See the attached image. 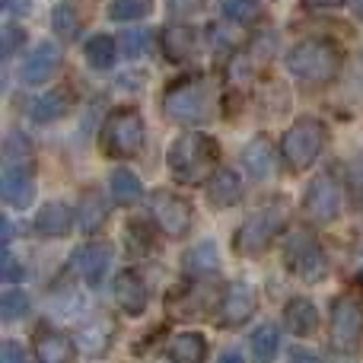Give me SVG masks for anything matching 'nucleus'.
<instances>
[{
	"label": "nucleus",
	"instance_id": "obj_1",
	"mask_svg": "<svg viewBox=\"0 0 363 363\" xmlns=\"http://www.w3.org/2000/svg\"><path fill=\"white\" fill-rule=\"evenodd\" d=\"M220 144L217 138L204 131H188L179 134L176 140L166 150V166H169V176L179 185H201L204 179H211L220 169Z\"/></svg>",
	"mask_w": 363,
	"mask_h": 363
},
{
	"label": "nucleus",
	"instance_id": "obj_2",
	"mask_svg": "<svg viewBox=\"0 0 363 363\" xmlns=\"http://www.w3.org/2000/svg\"><path fill=\"white\" fill-rule=\"evenodd\" d=\"M341 61H345L341 48L335 42H328V38H303L284 57L290 74L303 83H313V86L332 83L341 70Z\"/></svg>",
	"mask_w": 363,
	"mask_h": 363
},
{
	"label": "nucleus",
	"instance_id": "obj_3",
	"mask_svg": "<svg viewBox=\"0 0 363 363\" xmlns=\"http://www.w3.org/2000/svg\"><path fill=\"white\" fill-rule=\"evenodd\" d=\"M213 86L207 77H182L163 93V112L179 125H204L213 115Z\"/></svg>",
	"mask_w": 363,
	"mask_h": 363
},
{
	"label": "nucleus",
	"instance_id": "obj_4",
	"mask_svg": "<svg viewBox=\"0 0 363 363\" xmlns=\"http://www.w3.org/2000/svg\"><path fill=\"white\" fill-rule=\"evenodd\" d=\"M287 201H271V204L258 207L255 213H249V217L239 223L236 236H233V249H236V255L242 258H255L262 255V252H268L271 245H274V239L281 236V230L287 226Z\"/></svg>",
	"mask_w": 363,
	"mask_h": 363
},
{
	"label": "nucleus",
	"instance_id": "obj_5",
	"mask_svg": "<svg viewBox=\"0 0 363 363\" xmlns=\"http://www.w3.org/2000/svg\"><path fill=\"white\" fill-rule=\"evenodd\" d=\"M144 118L138 108H115L108 118L102 121L99 131V150L108 160H134L144 150Z\"/></svg>",
	"mask_w": 363,
	"mask_h": 363
},
{
	"label": "nucleus",
	"instance_id": "obj_6",
	"mask_svg": "<svg viewBox=\"0 0 363 363\" xmlns=\"http://www.w3.org/2000/svg\"><path fill=\"white\" fill-rule=\"evenodd\" d=\"M284 268L287 274H294L296 281L303 284H322L328 274V258L325 249L319 245V239L306 230H294L287 239H284Z\"/></svg>",
	"mask_w": 363,
	"mask_h": 363
},
{
	"label": "nucleus",
	"instance_id": "obj_7",
	"mask_svg": "<svg viewBox=\"0 0 363 363\" xmlns=\"http://www.w3.org/2000/svg\"><path fill=\"white\" fill-rule=\"evenodd\" d=\"M325 138H328V131H325V125H322L319 118H313V115L296 118L281 138L284 163H287L294 172L309 169V166L319 160V153L325 150Z\"/></svg>",
	"mask_w": 363,
	"mask_h": 363
},
{
	"label": "nucleus",
	"instance_id": "obj_8",
	"mask_svg": "<svg viewBox=\"0 0 363 363\" xmlns=\"http://www.w3.org/2000/svg\"><path fill=\"white\" fill-rule=\"evenodd\" d=\"M328 338L341 354H354L363 345V306L354 296H335L328 313Z\"/></svg>",
	"mask_w": 363,
	"mask_h": 363
},
{
	"label": "nucleus",
	"instance_id": "obj_9",
	"mask_svg": "<svg viewBox=\"0 0 363 363\" xmlns=\"http://www.w3.org/2000/svg\"><path fill=\"white\" fill-rule=\"evenodd\" d=\"M341 182L332 169L313 176V182L306 185V194H303V213H306L313 223H332L341 213Z\"/></svg>",
	"mask_w": 363,
	"mask_h": 363
},
{
	"label": "nucleus",
	"instance_id": "obj_10",
	"mask_svg": "<svg viewBox=\"0 0 363 363\" xmlns=\"http://www.w3.org/2000/svg\"><path fill=\"white\" fill-rule=\"evenodd\" d=\"M150 213L157 220V226L166 233L169 239H185L191 233V223H194V207L188 204V198H182L176 191H153L150 198Z\"/></svg>",
	"mask_w": 363,
	"mask_h": 363
},
{
	"label": "nucleus",
	"instance_id": "obj_11",
	"mask_svg": "<svg viewBox=\"0 0 363 363\" xmlns=\"http://www.w3.org/2000/svg\"><path fill=\"white\" fill-rule=\"evenodd\" d=\"M258 309V290L245 281H233L230 287H223L217 309H213V322L217 328H239L255 315Z\"/></svg>",
	"mask_w": 363,
	"mask_h": 363
},
{
	"label": "nucleus",
	"instance_id": "obj_12",
	"mask_svg": "<svg viewBox=\"0 0 363 363\" xmlns=\"http://www.w3.org/2000/svg\"><path fill=\"white\" fill-rule=\"evenodd\" d=\"M223 290H213L211 284L204 281H188L185 287H176L166 300V309L169 315H179V319H201V315L211 309V303H220Z\"/></svg>",
	"mask_w": 363,
	"mask_h": 363
},
{
	"label": "nucleus",
	"instance_id": "obj_13",
	"mask_svg": "<svg viewBox=\"0 0 363 363\" xmlns=\"http://www.w3.org/2000/svg\"><path fill=\"white\" fill-rule=\"evenodd\" d=\"M112 258H115V249L108 242H86L70 255V268L83 277L86 287H102L112 271Z\"/></svg>",
	"mask_w": 363,
	"mask_h": 363
},
{
	"label": "nucleus",
	"instance_id": "obj_14",
	"mask_svg": "<svg viewBox=\"0 0 363 363\" xmlns=\"http://www.w3.org/2000/svg\"><path fill=\"white\" fill-rule=\"evenodd\" d=\"M32 354H35L38 363H70L77 354V341L70 335H64L61 328H51L42 322L32 332Z\"/></svg>",
	"mask_w": 363,
	"mask_h": 363
},
{
	"label": "nucleus",
	"instance_id": "obj_15",
	"mask_svg": "<svg viewBox=\"0 0 363 363\" xmlns=\"http://www.w3.org/2000/svg\"><path fill=\"white\" fill-rule=\"evenodd\" d=\"M0 194L10 207L26 211V207L35 201V176H32V166L23 163H4V176H0Z\"/></svg>",
	"mask_w": 363,
	"mask_h": 363
},
{
	"label": "nucleus",
	"instance_id": "obj_16",
	"mask_svg": "<svg viewBox=\"0 0 363 363\" xmlns=\"http://www.w3.org/2000/svg\"><path fill=\"white\" fill-rule=\"evenodd\" d=\"M115 303H118V309L125 315H131V319H138V315L147 313L150 287H147V281L134 268H125L118 277H115Z\"/></svg>",
	"mask_w": 363,
	"mask_h": 363
},
{
	"label": "nucleus",
	"instance_id": "obj_17",
	"mask_svg": "<svg viewBox=\"0 0 363 363\" xmlns=\"http://www.w3.org/2000/svg\"><path fill=\"white\" fill-rule=\"evenodd\" d=\"M239 163H242V169L249 172L255 182H264L274 172V163H277V153H274V144H271L268 134H255V138L249 140V144L242 147V153H239Z\"/></svg>",
	"mask_w": 363,
	"mask_h": 363
},
{
	"label": "nucleus",
	"instance_id": "obj_18",
	"mask_svg": "<svg viewBox=\"0 0 363 363\" xmlns=\"http://www.w3.org/2000/svg\"><path fill=\"white\" fill-rule=\"evenodd\" d=\"M61 67V48L51 42H42L35 45V48L26 55L23 61V80L29 83V86H38V83H48L51 74Z\"/></svg>",
	"mask_w": 363,
	"mask_h": 363
},
{
	"label": "nucleus",
	"instance_id": "obj_19",
	"mask_svg": "<svg viewBox=\"0 0 363 363\" xmlns=\"http://www.w3.org/2000/svg\"><path fill=\"white\" fill-rule=\"evenodd\" d=\"M160 45H163V55L166 61L172 64H185L194 57V51H198L201 45V32L191 29V26L179 23V26H166L163 35H160Z\"/></svg>",
	"mask_w": 363,
	"mask_h": 363
},
{
	"label": "nucleus",
	"instance_id": "obj_20",
	"mask_svg": "<svg viewBox=\"0 0 363 363\" xmlns=\"http://www.w3.org/2000/svg\"><path fill=\"white\" fill-rule=\"evenodd\" d=\"M74 223H77V213L70 211V204H64V201H48V204H42V211L35 213V233L45 239L67 236V233L74 230Z\"/></svg>",
	"mask_w": 363,
	"mask_h": 363
},
{
	"label": "nucleus",
	"instance_id": "obj_21",
	"mask_svg": "<svg viewBox=\"0 0 363 363\" xmlns=\"http://www.w3.org/2000/svg\"><path fill=\"white\" fill-rule=\"evenodd\" d=\"M112 338H115V322L108 319L106 313H99L80 325V332H77V347L93 354V357H99V354H108Z\"/></svg>",
	"mask_w": 363,
	"mask_h": 363
},
{
	"label": "nucleus",
	"instance_id": "obj_22",
	"mask_svg": "<svg viewBox=\"0 0 363 363\" xmlns=\"http://www.w3.org/2000/svg\"><path fill=\"white\" fill-rule=\"evenodd\" d=\"M284 325L296 338H313L319 332V309H315V303L306 300V296H294L284 306Z\"/></svg>",
	"mask_w": 363,
	"mask_h": 363
},
{
	"label": "nucleus",
	"instance_id": "obj_23",
	"mask_svg": "<svg viewBox=\"0 0 363 363\" xmlns=\"http://www.w3.org/2000/svg\"><path fill=\"white\" fill-rule=\"evenodd\" d=\"M106 220H108V201L102 198L99 188H86L80 194V204H77V230L93 236V233H99L106 226Z\"/></svg>",
	"mask_w": 363,
	"mask_h": 363
},
{
	"label": "nucleus",
	"instance_id": "obj_24",
	"mask_svg": "<svg viewBox=\"0 0 363 363\" xmlns=\"http://www.w3.org/2000/svg\"><path fill=\"white\" fill-rule=\"evenodd\" d=\"M182 268H185L188 281H204V277L217 274L220 271V252H217V242L213 239H204V242L191 245L182 258Z\"/></svg>",
	"mask_w": 363,
	"mask_h": 363
},
{
	"label": "nucleus",
	"instance_id": "obj_25",
	"mask_svg": "<svg viewBox=\"0 0 363 363\" xmlns=\"http://www.w3.org/2000/svg\"><path fill=\"white\" fill-rule=\"evenodd\" d=\"M239 198H242V179H239V172L220 166V169L207 179V201H211L213 207H220V211H226V207L239 204Z\"/></svg>",
	"mask_w": 363,
	"mask_h": 363
},
{
	"label": "nucleus",
	"instance_id": "obj_26",
	"mask_svg": "<svg viewBox=\"0 0 363 363\" xmlns=\"http://www.w3.org/2000/svg\"><path fill=\"white\" fill-rule=\"evenodd\" d=\"M74 106V96H70L67 86H55L48 93H42L35 102H32V121L35 125H51V121H61L64 115Z\"/></svg>",
	"mask_w": 363,
	"mask_h": 363
},
{
	"label": "nucleus",
	"instance_id": "obj_27",
	"mask_svg": "<svg viewBox=\"0 0 363 363\" xmlns=\"http://www.w3.org/2000/svg\"><path fill=\"white\" fill-rule=\"evenodd\" d=\"M172 363H207V338L201 332H182L169 341Z\"/></svg>",
	"mask_w": 363,
	"mask_h": 363
},
{
	"label": "nucleus",
	"instance_id": "obj_28",
	"mask_svg": "<svg viewBox=\"0 0 363 363\" xmlns=\"http://www.w3.org/2000/svg\"><path fill=\"white\" fill-rule=\"evenodd\" d=\"M108 191H112L115 204H121V207L138 204V201L144 198V185H140L138 172H131L128 166H121V169L112 172V179H108Z\"/></svg>",
	"mask_w": 363,
	"mask_h": 363
},
{
	"label": "nucleus",
	"instance_id": "obj_29",
	"mask_svg": "<svg viewBox=\"0 0 363 363\" xmlns=\"http://www.w3.org/2000/svg\"><path fill=\"white\" fill-rule=\"evenodd\" d=\"M83 57H86V64L93 70H112L115 61H118V42H115L112 35H93L86 42V48H83Z\"/></svg>",
	"mask_w": 363,
	"mask_h": 363
},
{
	"label": "nucleus",
	"instance_id": "obj_30",
	"mask_svg": "<svg viewBox=\"0 0 363 363\" xmlns=\"http://www.w3.org/2000/svg\"><path fill=\"white\" fill-rule=\"evenodd\" d=\"M125 245L131 255H153V252L160 249L153 223H147V220H140V217L131 220V223L125 226Z\"/></svg>",
	"mask_w": 363,
	"mask_h": 363
},
{
	"label": "nucleus",
	"instance_id": "obj_31",
	"mask_svg": "<svg viewBox=\"0 0 363 363\" xmlns=\"http://www.w3.org/2000/svg\"><path fill=\"white\" fill-rule=\"evenodd\" d=\"M252 357L255 363H271L277 357V351H281V332H277V325H258L255 335H252Z\"/></svg>",
	"mask_w": 363,
	"mask_h": 363
},
{
	"label": "nucleus",
	"instance_id": "obj_32",
	"mask_svg": "<svg viewBox=\"0 0 363 363\" xmlns=\"http://www.w3.org/2000/svg\"><path fill=\"white\" fill-rule=\"evenodd\" d=\"M80 26H83V19L77 16V6L61 0V4L51 10V29H55V35L61 38V42H74V38L80 35Z\"/></svg>",
	"mask_w": 363,
	"mask_h": 363
},
{
	"label": "nucleus",
	"instance_id": "obj_33",
	"mask_svg": "<svg viewBox=\"0 0 363 363\" xmlns=\"http://www.w3.org/2000/svg\"><path fill=\"white\" fill-rule=\"evenodd\" d=\"M220 10H223V16L236 26H252L262 19V4H258V0H223Z\"/></svg>",
	"mask_w": 363,
	"mask_h": 363
},
{
	"label": "nucleus",
	"instance_id": "obj_34",
	"mask_svg": "<svg viewBox=\"0 0 363 363\" xmlns=\"http://www.w3.org/2000/svg\"><path fill=\"white\" fill-rule=\"evenodd\" d=\"M153 13V0H112L108 4V19L115 23H134Z\"/></svg>",
	"mask_w": 363,
	"mask_h": 363
},
{
	"label": "nucleus",
	"instance_id": "obj_35",
	"mask_svg": "<svg viewBox=\"0 0 363 363\" xmlns=\"http://www.w3.org/2000/svg\"><path fill=\"white\" fill-rule=\"evenodd\" d=\"M4 163L32 166V140L23 131H10L4 140Z\"/></svg>",
	"mask_w": 363,
	"mask_h": 363
},
{
	"label": "nucleus",
	"instance_id": "obj_36",
	"mask_svg": "<svg viewBox=\"0 0 363 363\" xmlns=\"http://www.w3.org/2000/svg\"><path fill=\"white\" fill-rule=\"evenodd\" d=\"M26 313H29V296H26L23 290H6V294L0 296V319H4L6 325L26 319Z\"/></svg>",
	"mask_w": 363,
	"mask_h": 363
},
{
	"label": "nucleus",
	"instance_id": "obj_37",
	"mask_svg": "<svg viewBox=\"0 0 363 363\" xmlns=\"http://www.w3.org/2000/svg\"><path fill=\"white\" fill-rule=\"evenodd\" d=\"M150 35H153V32H147V29H128V32H121V38H118L121 55H125L128 61H138V57L144 55L147 48H150Z\"/></svg>",
	"mask_w": 363,
	"mask_h": 363
},
{
	"label": "nucleus",
	"instance_id": "obj_38",
	"mask_svg": "<svg viewBox=\"0 0 363 363\" xmlns=\"http://www.w3.org/2000/svg\"><path fill=\"white\" fill-rule=\"evenodd\" d=\"M345 182H347V194H351V204L363 213V157H357V160H351V163H347Z\"/></svg>",
	"mask_w": 363,
	"mask_h": 363
},
{
	"label": "nucleus",
	"instance_id": "obj_39",
	"mask_svg": "<svg viewBox=\"0 0 363 363\" xmlns=\"http://www.w3.org/2000/svg\"><path fill=\"white\" fill-rule=\"evenodd\" d=\"M0 38H4V57L10 61V57L16 55L19 45L26 42V29H19V26L10 23V26H4V35H0Z\"/></svg>",
	"mask_w": 363,
	"mask_h": 363
},
{
	"label": "nucleus",
	"instance_id": "obj_40",
	"mask_svg": "<svg viewBox=\"0 0 363 363\" xmlns=\"http://www.w3.org/2000/svg\"><path fill=\"white\" fill-rule=\"evenodd\" d=\"M0 277H4V281H10V284H16V281H23V277H26V268L10 255V249H4V271H0Z\"/></svg>",
	"mask_w": 363,
	"mask_h": 363
},
{
	"label": "nucleus",
	"instance_id": "obj_41",
	"mask_svg": "<svg viewBox=\"0 0 363 363\" xmlns=\"http://www.w3.org/2000/svg\"><path fill=\"white\" fill-rule=\"evenodd\" d=\"M207 0H169V10L179 13V16H191V13L204 10Z\"/></svg>",
	"mask_w": 363,
	"mask_h": 363
},
{
	"label": "nucleus",
	"instance_id": "obj_42",
	"mask_svg": "<svg viewBox=\"0 0 363 363\" xmlns=\"http://www.w3.org/2000/svg\"><path fill=\"white\" fill-rule=\"evenodd\" d=\"M0 363H26V351L16 341H4V351H0Z\"/></svg>",
	"mask_w": 363,
	"mask_h": 363
},
{
	"label": "nucleus",
	"instance_id": "obj_43",
	"mask_svg": "<svg viewBox=\"0 0 363 363\" xmlns=\"http://www.w3.org/2000/svg\"><path fill=\"white\" fill-rule=\"evenodd\" d=\"M290 363H322V357L306 351V347H294V351H290Z\"/></svg>",
	"mask_w": 363,
	"mask_h": 363
},
{
	"label": "nucleus",
	"instance_id": "obj_44",
	"mask_svg": "<svg viewBox=\"0 0 363 363\" xmlns=\"http://www.w3.org/2000/svg\"><path fill=\"white\" fill-rule=\"evenodd\" d=\"M32 6V0H6V13H13V16H26Z\"/></svg>",
	"mask_w": 363,
	"mask_h": 363
},
{
	"label": "nucleus",
	"instance_id": "obj_45",
	"mask_svg": "<svg viewBox=\"0 0 363 363\" xmlns=\"http://www.w3.org/2000/svg\"><path fill=\"white\" fill-rule=\"evenodd\" d=\"M217 363H245V357H242L239 351H223V354H220V360H217Z\"/></svg>",
	"mask_w": 363,
	"mask_h": 363
},
{
	"label": "nucleus",
	"instance_id": "obj_46",
	"mask_svg": "<svg viewBox=\"0 0 363 363\" xmlns=\"http://www.w3.org/2000/svg\"><path fill=\"white\" fill-rule=\"evenodd\" d=\"M341 0H303V6H315V10H325V6H338Z\"/></svg>",
	"mask_w": 363,
	"mask_h": 363
},
{
	"label": "nucleus",
	"instance_id": "obj_47",
	"mask_svg": "<svg viewBox=\"0 0 363 363\" xmlns=\"http://www.w3.org/2000/svg\"><path fill=\"white\" fill-rule=\"evenodd\" d=\"M351 10L357 19H363V0H351Z\"/></svg>",
	"mask_w": 363,
	"mask_h": 363
}]
</instances>
